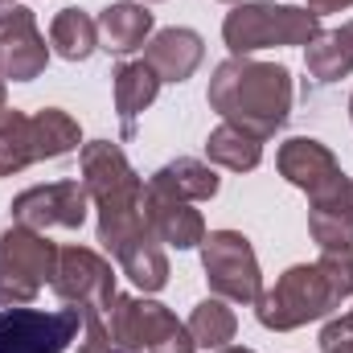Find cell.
<instances>
[{
	"label": "cell",
	"instance_id": "1",
	"mask_svg": "<svg viewBox=\"0 0 353 353\" xmlns=\"http://www.w3.org/2000/svg\"><path fill=\"white\" fill-rule=\"evenodd\" d=\"M83 185L99 210V243L111 251L115 267L144 292L169 283V259L144 210V181L128 165L123 148L111 140H90L79 152Z\"/></svg>",
	"mask_w": 353,
	"mask_h": 353
},
{
	"label": "cell",
	"instance_id": "2",
	"mask_svg": "<svg viewBox=\"0 0 353 353\" xmlns=\"http://www.w3.org/2000/svg\"><path fill=\"white\" fill-rule=\"evenodd\" d=\"M205 99L222 115V123L255 140H271L292 115V74L279 62L226 58L214 70Z\"/></svg>",
	"mask_w": 353,
	"mask_h": 353
},
{
	"label": "cell",
	"instance_id": "3",
	"mask_svg": "<svg viewBox=\"0 0 353 353\" xmlns=\"http://www.w3.org/2000/svg\"><path fill=\"white\" fill-rule=\"evenodd\" d=\"M321 33V17L312 8L296 4H271V0H243L222 21V37L230 46V58H251L267 46H308Z\"/></svg>",
	"mask_w": 353,
	"mask_h": 353
},
{
	"label": "cell",
	"instance_id": "4",
	"mask_svg": "<svg viewBox=\"0 0 353 353\" xmlns=\"http://www.w3.org/2000/svg\"><path fill=\"white\" fill-rule=\"evenodd\" d=\"M333 308H341V300L333 296L325 271L316 263H296L288 267L275 288H267L263 296L255 300V316L259 325L271 329V333H292L308 321H321L329 316Z\"/></svg>",
	"mask_w": 353,
	"mask_h": 353
},
{
	"label": "cell",
	"instance_id": "5",
	"mask_svg": "<svg viewBox=\"0 0 353 353\" xmlns=\"http://www.w3.org/2000/svg\"><path fill=\"white\" fill-rule=\"evenodd\" d=\"M111 345L123 353H197L189 329L157 300L144 296H115L111 300Z\"/></svg>",
	"mask_w": 353,
	"mask_h": 353
},
{
	"label": "cell",
	"instance_id": "6",
	"mask_svg": "<svg viewBox=\"0 0 353 353\" xmlns=\"http://www.w3.org/2000/svg\"><path fill=\"white\" fill-rule=\"evenodd\" d=\"M58 271V247L29 226H8L0 234V300L29 304Z\"/></svg>",
	"mask_w": 353,
	"mask_h": 353
},
{
	"label": "cell",
	"instance_id": "7",
	"mask_svg": "<svg viewBox=\"0 0 353 353\" xmlns=\"http://www.w3.org/2000/svg\"><path fill=\"white\" fill-rule=\"evenodd\" d=\"M201 267H205V283L218 300L255 304L263 296V271L255 259V247L239 230H210L201 243Z\"/></svg>",
	"mask_w": 353,
	"mask_h": 353
},
{
	"label": "cell",
	"instance_id": "8",
	"mask_svg": "<svg viewBox=\"0 0 353 353\" xmlns=\"http://www.w3.org/2000/svg\"><path fill=\"white\" fill-rule=\"evenodd\" d=\"M83 333V308H4L0 312V353H66Z\"/></svg>",
	"mask_w": 353,
	"mask_h": 353
},
{
	"label": "cell",
	"instance_id": "9",
	"mask_svg": "<svg viewBox=\"0 0 353 353\" xmlns=\"http://www.w3.org/2000/svg\"><path fill=\"white\" fill-rule=\"evenodd\" d=\"M54 292L58 300L83 308V312H107L115 292V267L90 247H62L58 251V271H54Z\"/></svg>",
	"mask_w": 353,
	"mask_h": 353
},
{
	"label": "cell",
	"instance_id": "10",
	"mask_svg": "<svg viewBox=\"0 0 353 353\" xmlns=\"http://www.w3.org/2000/svg\"><path fill=\"white\" fill-rule=\"evenodd\" d=\"M90 193L83 181H50V185H33L25 193L12 197V222L29 226V230H79L87 222Z\"/></svg>",
	"mask_w": 353,
	"mask_h": 353
},
{
	"label": "cell",
	"instance_id": "11",
	"mask_svg": "<svg viewBox=\"0 0 353 353\" xmlns=\"http://www.w3.org/2000/svg\"><path fill=\"white\" fill-rule=\"evenodd\" d=\"M50 62L46 37L37 33V21L29 8L8 4L0 12V79L8 83H33Z\"/></svg>",
	"mask_w": 353,
	"mask_h": 353
},
{
	"label": "cell",
	"instance_id": "12",
	"mask_svg": "<svg viewBox=\"0 0 353 353\" xmlns=\"http://www.w3.org/2000/svg\"><path fill=\"white\" fill-rule=\"evenodd\" d=\"M308 234L325 247H353V181L345 173L329 181L325 189L308 193Z\"/></svg>",
	"mask_w": 353,
	"mask_h": 353
},
{
	"label": "cell",
	"instance_id": "13",
	"mask_svg": "<svg viewBox=\"0 0 353 353\" xmlns=\"http://www.w3.org/2000/svg\"><path fill=\"white\" fill-rule=\"evenodd\" d=\"M275 165H279V176H288L304 193H316V189H325L329 181L341 176V165H337L333 148L312 140V136H292L288 144H279Z\"/></svg>",
	"mask_w": 353,
	"mask_h": 353
},
{
	"label": "cell",
	"instance_id": "14",
	"mask_svg": "<svg viewBox=\"0 0 353 353\" xmlns=\"http://www.w3.org/2000/svg\"><path fill=\"white\" fill-rule=\"evenodd\" d=\"M205 58V41L197 29H185V25H173V29H161L148 50H144V62L157 70L161 83H185L193 79V70L201 66Z\"/></svg>",
	"mask_w": 353,
	"mask_h": 353
},
{
	"label": "cell",
	"instance_id": "15",
	"mask_svg": "<svg viewBox=\"0 0 353 353\" xmlns=\"http://www.w3.org/2000/svg\"><path fill=\"white\" fill-rule=\"evenodd\" d=\"M144 189H148V193H161V197H173V201H210V197L222 189V181H218V173H214L205 161H197V157H176V161L161 165L157 173L148 176Z\"/></svg>",
	"mask_w": 353,
	"mask_h": 353
},
{
	"label": "cell",
	"instance_id": "16",
	"mask_svg": "<svg viewBox=\"0 0 353 353\" xmlns=\"http://www.w3.org/2000/svg\"><path fill=\"white\" fill-rule=\"evenodd\" d=\"M144 210H148V222H152L161 243H169L176 251H193V247L205 243V222L189 201H173V197H161V193L144 189Z\"/></svg>",
	"mask_w": 353,
	"mask_h": 353
},
{
	"label": "cell",
	"instance_id": "17",
	"mask_svg": "<svg viewBox=\"0 0 353 353\" xmlns=\"http://www.w3.org/2000/svg\"><path fill=\"white\" fill-rule=\"evenodd\" d=\"M99 50L123 58L132 50H140L152 33V12L144 4H132V0H119V4H107L99 12Z\"/></svg>",
	"mask_w": 353,
	"mask_h": 353
},
{
	"label": "cell",
	"instance_id": "18",
	"mask_svg": "<svg viewBox=\"0 0 353 353\" xmlns=\"http://www.w3.org/2000/svg\"><path fill=\"white\" fill-rule=\"evenodd\" d=\"M111 79H115V111H119V119H123V140H132V136H136V115L157 103L161 79H157V70H152L144 58H140V62H123Z\"/></svg>",
	"mask_w": 353,
	"mask_h": 353
},
{
	"label": "cell",
	"instance_id": "19",
	"mask_svg": "<svg viewBox=\"0 0 353 353\" xmlns=\"http://www.w3.org/2000/svg\"><path fill=\"white\" fill-rule=\"evenodd\" d=\"M304 66L316 83H341L353 74V21L341 29H321L308 46H304Z\"/></svg>",
	"mask_w": 353,
	"mask_h": 353
},
{
	"label": "cell",
	"instance_id": "20",
	"mask_svg": "<svg viewBox=\"0 0 353 353\" xmlns=\"http://www.w3.org/2000/svg\"><path fill=\"white\" fill-rule=\"evenodd\" d=\"M33 148H37V161H58L66 152H74L83 144V132H79V119L62 107H41L33 119Z\"/></svg>",
	"mask_w": 353,
	"mask_h": 353
},
{
	"label": "cell",
	"instance_id": "21",
	"mask_svg": "<svg viewBox=\"0 0 353 353\" xmlns=\"http://www.w3.org/2000/svg\"><path fill=\"white\" fill-rule=\"evenodd\" d=\"M205 157H210L214 165L230 169V173H251V169H259V161H263V140H255V136H247V132L222 123V128L210 132Z\"/></svg>",
	"mask_w": 353,
	"mask_h": 353
},
{
	"label": "cell",
	"instance_id": "22",
	"mask_svg": "<svg viewBox=\"0 0 353 353\" xmlns=\"http://www.w3.org/2000/svg\"><path fill=\"white\" fill-rule=\"evenodd\" d=\"M185 329H189L197 350H226L234 341V333H239V316H234V308H226V300L214 296V300L193 304Z\"/></svg>",
	"mask_w": 353,
	"mask_h": 353
},
{
	"label": "cell",
	"instance_id": "23",
	"mask_svg": "<svg viewBox=\"0 0 353 353\" xmlns=\"http://www.w3.org/2000/svg\"><path fill=\"white\" fill-rule=\"evenodd\" d=\"M33 161H37V148H33L29 115L17 107H4L0 111V176L25 173Z\"/></svg>",
	"mask_w": 353,
	"mask_h": 353
},
{
	"label": "cell",
	"instance_id": "24",
	"mask_svg": "<svg viewBox=\"0 0 353 353\" xmlns=\"http://www.w3.org/2000/svg\"><path fill=\"white\" fill-rule=\"evenodd\" d=\"M50 46L66 58V62H87L99 50V25L90 21L83 8H62L50 25Z\"/></svg>",
	"mask_w": 353,
	"mask_h": 353
},
{
	"label": "cell",
	"instance_id": "25",
	"mask_svg": "<svg viewBox=\"0 0 353 353\" xmlns=\"http://www.w3.org/2000/svg\"><path fill=\"white\" fill-rule=\"evenodd\" d=\"M316 267L325 271L333 296H337V300H350L353 296V247H325L321 259H316Z\"/></svg>",
	"mask_w": 353,
	"mask_h": 353
},
{
	"label": "cell",
	"instance_id": "26",
	"mask_svg": "<svg viewBox=\"0 0 353 353\" xmlns=\"http://www.w3.org/2000/svg\"><path fill=\"white\" fill-rule=\"evenodd\" d=\"M79 337H83V341H79V353H123V350L111 345V337H107L99 312H83V333H79Z\"/></svg>",
	"mask_w": 353,
	"mask_h": 353
},
{
	"label": "cell",
	"instance_id": "27",
	"mask_svg": "<svg viewBox=\"0 0 353 353\" xmlns=\"http://www.w3.org/2000/svg\"><path fill=\"white\" fill-rule=\"evenodd\" d=\"M321 353H353V321L350 316H333L321 329Z\"/></svg>",
	"mask_w": 353,
	"mask_h": 353
},
{
	"label": "cell",
	"instance_id": "28",
	"mask_svg": "<svg viewBox=\"0 0 353 353\" xmlns=\"http://www.w3.org/2000/svg\"><path fill=\"white\" fill-rule=\"evenodd\" d=\"M304 8H312L316 17H325V12H341V8H353V0H304Z\"/></svg>",
	"mask_w": 353,
	"mask_h": 353
},
{
	"label": "cell",
	"instance_id": "29",
	"mask_svg": "<svg viewBox=\"0 0 353 353\" xmlns=\"http://www.w3.org/2000/svg\"><path fill=\"white\" fill-rule=\"evenodd\" d=\"M218 353H255V350H247V345H226V350H218Z\"/></svg>",
	"mask_w": 353,
	"mask_h": 353
},
{
	"label": "cell",
	"instance_id": "30",
	"mask_svg": "<svg viewBox=\"0 0 353 353\" xmlns=\"http://www.w3.org/2000/svg\"><path fill=\"white\" fill-rule=\"evenodd\" d=\"M8 107V90H4V79H0V111Z\"/></svg>",
	"mask_w": 353,
	"mask_h": 353
},
{
	"label": "cell",
	"instance_id": "31",
	"mask_svg": "<svg viewBox=\"0 0 353 353\" xmlns=\"http://www.w3.org/2000/svg\"><path fill=\"white\" fill-rule=\"evenodd\" d=\"M350 119H353V99H350Z\"/></svg>",
	"mask_w": 353,
	"mask_h": 353
},
{
	"label": "cell",
	"instance_id": "32",
	"mask_svg": "<svg viewBox=\"0 0 353 353\" xmlns=\"http://www.w3.org/2000/svg\"><path fill=\"white\" fill-rule=\"evenodd\" d=\"M0 4H4V8H8V4H12V0H0Z\"/></svg>",
	"mask_w": 353,
	"mask_h": 353
},
{
	"label": "cell",
	"instance_id": "33",
	"mask_svg": "<svg viewBox=\"0 0 353 353\" xmlns=\"http://www.w3.org/2000/svg\"><path fill=\"white\" fill-rule=\"evenodd\" d=\"M222 4H234V0H222Z\"/></svg>",
	"mask_w": 353,
	"mask_h": 353
},
{
	"label": "cell",
	"instance_id": "34",
	"mask_svg": "<svg viewBox=\"0 0 353 353\" xmlns=\"http://www.w3.org/2000/svg\"><path fill=\"white\" fill-rule=\"evenodd\" d=\"M148 4H157V0H148Z\"/></svg>",
	"mask_w": 353,
	"mask_h": 353
},
{
	"label": "cell",
	"instance_id": "35",
	"mask_svg": "<svg viewBox=\"0 0 353 353\" xmlns=\"http://www.w3.org/2000/svg\"><path fill=\"white\" fill-rule=\"evenodd\" d=\"M350 321H353V312H350Z\"/></svg>",
	"mask_w": 353,
	"mask_h": 353
}]
</instances>
